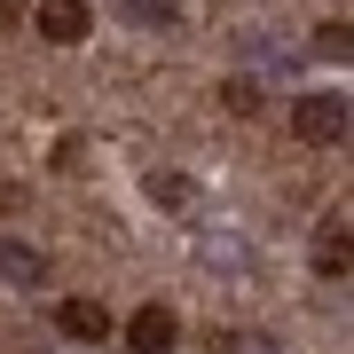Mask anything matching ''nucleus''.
<instances>
[{"label":"nucleus","mask_w":354,"mask_h":354,"mask_svg":"<svg viewBox=\"0 0 354 354\" xmlns=\"http://www.w3.org/2000/svg\"><path fill=\"white\" fill-rule=\"evenodd\" d=\"M0 276L32 291L39 276H48V252H39V244H16V236H0Z\"/></svg>","instance_id":"obj_5"},{"label":"nucleus","mask_w":354,"mask_h":354,"mask_svg":"<svg viewBox=\"0 0 354 354\" xmlns=\"http://www.w3.org/2000/svg\"><path fill=\"white\" fill-rule=\"evenodd\" d=\"M8 24H24V0H0V32Z\"/></svg>","instance_id":"obj_12"},{"label":"nucleus","mask_w":354,"mask_h":354,"mask_svg":"<svg viewBox=\"0 0 354 354\" xmlns=\"http://www.w3.org/2000/svg\"><path fill=\"white\" fill-rule=\"evenodd\" d=\"M291 134L299 142H339L346 134V95H299L291 102Z\"/></svg>","instance_id":"obj_1"},{"label":"nucleus","mask_w":354,"mask_h":354,"mask_svg":"<svg viewBox=\"0 0 354 354\" xmlns=\"http://www.w3.org/2000/svg\"><path fill=\"white\" fill-rule=\"evenodd\" d=\"M221 354H276V339H260V330H228Z\"/></svg>","instance_id":"obj_10"},{"label":"nucleus","mask_w":354,"mask_h":354,"mask_svg":"<svg viewBox=\"0 0 354 354\" xmlns=\"http://www.w3.org/2000/svg\"><path fill=\"white\" fill-rule=\"evenodd\" d=\"M354 268V244H346V221H330L315 236V276H346Z\"/></svg>","instance_id":"obj_7"},{"label":"nucleus","mask_w":354,"mask_h":354,"mask_svg":"<svg viewBox=\"0 0 354 354\" xmlns=\"http://www.w3.org/2000/svg\"><path fill=\"white\" fill-rule=\"evenodd\" d=\"M142 189H150V205H165V213H197V181L189 174H165V165H158Z\"/></svg>","instance_id":"obj_6"},{"label":"nucleus","mask_w":354,"mask_h":354,"mask_svg":"<svg viewBox=\"0 0 354 354\" xmlns=\"http://www.w3.org/2000/svg\"><path fill=\"white\" fill-rule=\"evenodd\" d=\"M221 102H228V111H260V87H252V79H228Z\"/></svg>","instance_id":"obj_11"},{"label":"nucleus","mask_w":354,"mask_h":354,"mask_svg":"<svg viewBox=\"0 0 354 354\" xmlns=\"http://www.w3.org/2000/svg\"><path fill=\"white\" fill-rule=\"evenodd\" d=\"M174 330H181L174 307H142V315L127 323V346H134V354H165V346H174Z\"/></svg>","instance_id":"obj_3"},{"label":"nucleus","mask_w":354,"mask_h":354,"mask_svg":"<svg viewBox=\"0 0 354 354\" xmlns=\"http://www.w3.org/2000/svg\"><path fill=\"white\" fill-rule=\"evenodd\" d=\"M55 330H64V339H111V315H102V307L95 299H64V307H55Z\"/></svg>","instance_id":"obj_4"},{"label":"nucleus","mask_w":354,"mask_h":354,"mask_svg":"<svg viewBox=\"0 0 354 354\" xmlns=\"http://www.w3.org/2000/svg\"><path fill=\"white\" fill-rule=\"evenodd\" d=\"M346 48H354L346 24H323V32H315V55H330V64H346Z\"/></svg>","instance_id":"obj_9"},{"label":"nucleus","mask_w":354,"mask_h":354,"mask_svg":"<svg viewBox=\"0 0 354 354\" xmlns=\"http://www.w3.org/2000/svg\"><path fill=\"white\" fill-rule=\"evenodd\" d=\"M127 24H181V0H118Z\"/></svg>","instance_id":"obj_8"},{"label":"nucleus","mask_w":354,"mask_h":354,"mask_svg":"<svg viewBox=\"0 0 354 354\" xmlns=\"http://www.w3.org/2000/svg\"><path fill=\"white\" fill-rule=\"evenodd\" d=\"M32 16H39V32H48L55 48H79V39L95 32V24H87V0H39Z\"/></svg>","instance_id":"obj_2"}]
</instances>
